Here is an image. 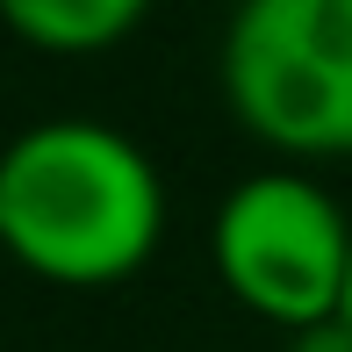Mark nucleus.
<instances>
[{
    "label": "nucleus",
    "instance_id": "obj_1",
    "mask_svg": "<svg viewBox=\"0 0 352 352\" xmlns=\"http://www.w3.org/2000/svg\"><path fill=\"white\" fill-rule=\"evenodd\" d=\"M166 237L151 151L94 116H51L0 151V252L51 287H116Z\"/></svg>",
    "mask_w": 352,
    "mask_h": 352
},
{
    "label": "nucleus",
    "instance_id": "obj_2",
    "mask_svg": "<svg viewBox=\"0 0 352 352\" xmlns=\"http://www.w3.org/2000/svg\"><path fill=\"white\" fill-rule=\"evenodd\" d=\"M216 79L266 151L352 158V0H237Z\"/></svg>",
    "mask_w": 352,
    "mask_h": 352
},
{
    "label": "nucleus",
    "instance_id": "obj_3",
    "mask_svg": "<svg viewBox=\"0 0 352 352\" xmlns=\"http://www.w3.org/2000/svg\"><path fill=\"white\" fill-rule=\"evenodd\" d=\"M209 259L230 302H245L274 331H316L338 316L352 274V216L324 180L295 166H266L216 201Z\"/></svg>",
    "mask_w": 352,
    "mask_h": 352
},
{
    "label": "nucleus",
    "instance_id": "obj_4",
    "mask_svg": "<svg viewBox=\"0 0 352 352\" xmlns=\"http://www.w3.org/2000/svg\"><path fill=\"white\" fill-rule=\"evenodd\" d=\"M144 14H151V0H0V22L29 51H51V58L116 51Z\"/></svg>",
    "mask_w": 352,
    "mask_h": 352
},
{
    "label": "nucleus",
    "instance_id": "obj_5",
    "mask_svg": "<svg viewBox=\"0 0 352 352\" xmlns=\"http://www.w3.org/2000/svg\"><path fill=\"white\" fill-rule=\"evenodd\" d=\"M287 352H352V331L331 316V324H316V331H295V338H287Z\"/></svg>",
    "mask_w": 352,
    "mask_h": 352
},
{
    "label": "nucleus",
    "instance_id": "obj_6",
    "mask_svg": "<svg viewBox=\"0 0 352 352\" xmlns=\"http://www.w3.org/2000/svg\"><path fill=\"white\" fill-rule=\"evenodd\" d=\"M338 324L352 331V274H345V302H338Z\"/></svg>",
    "mask_w": 352,
    "mask_h": 352
}]
</instances>
